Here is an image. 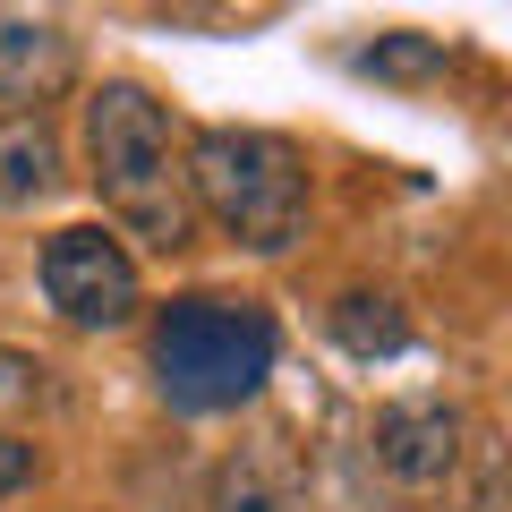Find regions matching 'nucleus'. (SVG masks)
<instances>
[{
	"label": "nucleus",
	"instance_id": "f257e3e1",
	"mask_svg": "<svg viewBox=\"0 0 512 512\" xmlns=\"http://www.w3.org/2000/svg\"><path fill=\"white\" fill-rule=\"evenodd\" d=\"M86 163L103 214H120L146 248H188L197 205H188L180 171V128H171L163 94H146L137 77H111L86 94Z\"/></svg>",
	"mask_w": 512,
	"mask_h": 512
},
{
	"label": "nucleus",
	"instance_id": "f03ea898",
	"mask_svg": "<svg viewBox=\"0 0 512 512\" xmlns=\"http://www.w3.org/2000/svg\"><path fill=\"white\" fill-rule=\"evenodd\" d=\"M188 205L248 256H282L308 231V163L274 128H197L180 146Z\"/></svg>",
	"mask_w": 512,
	"mask_h": 512
},
{
	"label": "nucleus",
	"instance_id": "7ed1b4c3",
	"mask_svg": "<svg viewBox=\"0 0 512 512\" xmlns=\"http://www.w3.org/2000/svg\"><path fill=\"white\" fill-rule=\"evenodd\" d=\"M154 393H163L180 419H214V410H239L256 384L274 376V316L256 299H222V291H180L163 316H154Z\"/></svg>",
	"mask_w": 512,
	"mask_h": 512
},
{
	"label": "nucleus",
	"instance_id": "20e7f679",
	"mask_svg": "<svg viewBox=\"0 0 512 512\" xmlns=\"http://www.w3.org/2000/svg\"><path fill=\"white\" fill-rule=\"evenodd\" d=\"M35 282H43V308H52L60 325H77V333L128 325L137 299H146L137 256H128L103 222H69V231H52V239H43V256H35Z\"/></svg>",
	"mask_w": 512,
	"mask_h": 512
},
{
	"label": "nucleus",
	"instance_id": "39448f33",
	"mask_svg": "<svg viewBox=\"0 0 512 512\" xmlns=\"http://www.w3.org/2000/svg\"><path fill=\"white\" fill-rule=\"evenodd\" d=\"M461 444H470V419L453 402H393L376 419V470L393 487H444L461 470Z\"/></svg>",
	"mask_w": 512,
	"mask_h": 512
},
{
	"label": "nucleus",
	"instance_id": "423d86ee",
	"mask_svg": "<svg viewBox=\"0 0 512 512\" xmlns=\"http://www.w3.org/2000/svg\"><path fill=\"white\" fill-rule=\"evenodd\" d=\"M205 512H308V478H299L291 436H256L205 487Z\"/></svg>",
	"mask_w": 512,
	"mask_h": 512
},
{
	"label": "nucleus",
	"instance_id": "0eeeda50",
	"mask_svg": "<svg viewBox=\"0 0 512 512\" xmlns=\"http://www.w3.org/2000/svg\"><path fill=\"white\" fill-rule=\"evenodd\" d=\"M52 86H69V35L52 18L0 9V94L9 103H43Z\"/></svg>",
	"mask_w": 512,
	"mask_h": 512
},
{
	"label": "nucleus",
	"instance_id": "6e6552de",
	"mask_svg": "<svg viewBox=\"0 0 512 512\" xmlns=\"http://www.w3.org/2000/svg\"><path fill=\"white\" fill-rule=\"evenodd\" d=\"M60 188V137L43 111H0V205H35Z\"/></svg>",
	"mask_w": 512,
	"mask_h": 512
},
{
	"label": "nucleus",
	"instance_id": "1a4fd4ad",
	"mask_svg": "<svg viewBox=\"0 0 512 512\" xmlns=\"http://www.w3.org/2000/svg\"><path fill=\"white\" fill-rule=\"evenodd\" d=\"M333 342L350 350V359H393V350L410 342V316L393 291H342L333 299Z\"/></svg>",
	"mask_w": 512,
	"mask_h": 512
},
{
	"label": "nucleus",
	"instance_id": "9d476101",
	"mask_svg": "<svg viewBox=\"0 0 512 512\" xmlns=\"http://www.w3.org/2000/svg\"><path fill=\"white\" fill-rule=\"evenodd\" d=\"M367 77H393V86H419V77H444L453 69V52H444V35H376L359 52Z\"/></svg>",
	"mask_w": 512,
	"mask_h": 512
},
{
	"label": "nucleus",
	"instance_id": "9b49d317",
	"mask_svg": "<svg viewBox=\"0 0 512 512\" xmlns=\"http://www.w3.org/2000/svg\"><path fill=\"white\" fill-rule=\"evenodd\" d=\"M461 453L478 461V470H470V512H504V444H495V436H470Z\"/></svg>",
	"mask_w": 512,
	"mask_h": 512
},
{
	"label": "nucleus",
	"instance_id": "f8f14e48",
	"mask_svg": "<svg viewBox=\"0 0 512 512\" xmlns=\"http://www.w3.org/2000/svg\"><path fill=\"white\" fill-rule=\"evenodd\" d=\"M35 470H43L35 436H9V427H0V504H9L18 487H35Z\"/></svg>",
	"mask_w": 512,
	"mask_h": 512
},
{
	"label": "nucleus",
	"instance_id": "ddd939ff",
	"mask_svg": "<svg viewBox=\"0 0 512 512\" xmlns=\"http://www.w3.org/2000/svg\"><path fill=\"white\" fill-rule=\"evenodd\" d=\"M35 393H43V367L18 359V350H0V410H26Z\"/></svg>",
	"mask_w": 512,
	"mask_h": 512
}]
</instances>
